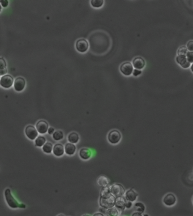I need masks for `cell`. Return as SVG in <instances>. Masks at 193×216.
<instances>
[{
	"label": "cell",
	"instance_id": "obj_36",
	"mask_svg": "<svg viewBox=\"0 0 193 216\" xmlns=\"http://www.w3.org/2000/svg\"><path fill=\"white\" fill-rule=\"evenodd\" d=\"M132 205H133V204H132V202H129V201H128V202H126V208H127V209H130V208H132Z\"/></svg>",
	"mask_w": 193,
	"mask_h": 216
},
{
	"label": "cell",
	"instance_id": "obj_29",
	"mask_svg": "<svg viewBox=\"0 0 193 216\" xmlns=\"http://www.w3.org/2000/svg\"><path fill=\"white\" fill-rule=\"evenodd\" d=\"M186 58L187 61L191 64L193 63V51H188L186 54Z\"/></svg>",
	"mask_w": 193,
	"mask_h": 216
},
{
	"label": "cell",
	"instance_id": "obj_1",
	"mask_svg": "<svg viewBox=\"0 0 193 216\" xmlns=\"http://www.w3.org/2000/svg\"><path fill=\"white\" fill-rule=\"evenodd\" d=\"M5 197L6 201L7 202L8 205L13 208V209H16V208H25L26 205L23 204H20L16 200L14 196L11 194V190L10 188H7L5 190Z\"/></svg>",
	"mask_w": 193,
	"mask_h": 216
},
{
	"label": "cell",
	"instance_id": "obj_19",
	"mask_svg": "<svg viewBox=\"0 0 193 216\" xmlns=\"http://www.w3.org/2000/svg\"><path fill=\"white\" fill-rule=\"evenodd\" d=\"M97 183L99 186L102 188L108 186V185L109 183V180L105 176H100L97 180Z\"/></svg>",
	"mask_w": 193,
	"mask_h": 216
},
{
	"label": "cell",
	"instance_id": "obj_13",
	"mask_svg": "<svg viewBox=\"0 0 193 216\" xmlns=\"http://www.w3.org/2000/svg\"><path fill=\"white\" fill-rule=\"evenodd\" d=\"M176 62L184 69L189 68L191 64L187 61L186 56H177L176 57Z\"/></svg>",
	"mask_w": 193,
	"mask_h": 216
},
{
	"label": "cell",
	"instance_id": "obj_20",
	"mask_svg": "<svg viewBox=\"0 0 193 216\" xmlns=\"http://www.w3.org/2000/svg\"><path fill=\"white\" fill-rule=\"evenodd\" d=\"M111 187L109 186H107L102 188L100 193V197L101 198H107L111 195Z\"/></svg>",
	"mask_w": 193,
	"mask_h": 216
},
{
	"label": "cell",
	"instance_id": "obj_31",
	"mask_svg": "<svg viewBox=\"0 0 193 216\" xmlns=\"http://www.w3.org/2000/svg\"><path fill=\"white\" fill-rule=\"evenodd\" d=\"M187 48L190 51H193V41H190L187 43Z\"/></svg>",
	"mask_w": 193,
	"mask_h": 216
},
{
	"label": "cell",
	"instance_id": "obj_5",
	"mask_svg": "<svg viewBox=\"0 0 193 216\" xmlns=\"http://www.w3.org/2000/svg\"><path fill=\"white\" fill-rule=\"evenodd\" d=\"M25 134L27 137L31 140H35L38 137L37 129L32 125H29L26 127Z\"/></svg>",
	"mask_w": 193,
	"mask_h": 216
},
{
	"label": "cell",
	"instance_id": "obj_4",
	"mask_svg": "<svg viewBox=\"0 0 193 216\" xmlns=\"http://www.w3.org/2000/svg\"><path fill=\"white\" fill-rule=\"evenodd\" d=\"M121 139V135L118 130H114L111 131L108 136V139L112 144H116L119 143Z\"/></svg>",
	"mask_w": 193,
	"mask_h": 216
},
{
	"label": "cell",
	"instance_id": "obj_34",
	"mask_svg": "<svg viewBox=\"0 0 193 216\" xmlns=\"http://www.w3.org/2000/svg\"><path fill=\"white\" fill-rule=\"evenodd\" d=\"M54 131H55V130H54V129L53 127H50L49 128L48 130V133L49 135H53V134H54V132H55Z\"/></svg>",
	"mask_w": 193,
	"mask_h": 216
},
{
	"label": "cell",
	"instance_id": "obj_9",
	"mask_svg": "<svg viewBox=\"0 0 193 216\" xmlns=\"http://www.w3.org/2000/svg\"><path fill=\"white\" fill-rule=\"evenodd\" d=\"M36 129L39 133L41 134H44L48 132L49 129V124L44 120H40L36 123Z\"/></svg>",
	"mask_w": 193,
	"mask_h": 216
},
{
	"label": "cell",
	"instance_id": "obj_39",
	"mask_svg": "<svg viewBox=\"0 0 193 216\" xmlns=\"http://www.w3.org/2000/svg\"><path fill=\"white\" fill-rule=\"evenodd\" d=\"M93 216H104V215L103 213H96Z\"/></svg>",
	"mask_w": 193,
	"mask_h": 216
},
{
	"label": "cell",
	"instance_id": "obj_33",
	"mask_svg": "<svg viewBox=\"0 0 193 216\" xmlns=\"http://www.w3.org/2000/svg\"><path fill=\"white\" fill-rule=\"evenodd\" d=\"M142 74V71L141 70H138V69H134L133 74L134 77H137L139 75H141Z\"/></svg>",
	"mask_w": 193,
	"mask_h": 216
},
{
	"label": "cell",
	"instance_id": "obj_6",
	"mask_svg": "<svg viewBox=\"0 0 193 216\" xmlns=\"http://www.w3.org/2000/svg\"><path fill=\"white\" fill-rule=\"evenodd\" d=\"M14 82L13 78L10 75H5L1 77L0 79L1 86L5 88H9L13 86Z\"/></svg>",
	"mask_w": 193,
	"mask_h": 216
},
{
	"label": "cell",
	"instance_id": "obj_40",
	"mask_svg": "<svg viewBox=\"0 0 193 216\" xmlns=\"http://www.w3.org/2000/svg\"><path fill=\"white\" fill-rule=\"evenodd\" d=\"M191 70L192 71V72H193V64L191 66Z\"/></svg>",
	"mask_w": 193,
	"mask_h": 216
},
{
	"label": "cell",
	"instance_id": "obj_14",
	"mask_svg": "<svg viewBox=\"0 0 193 216\" xmlns=\"http://www.w3.org/2000/svg\"><path fill=\"white\" fill-rule=\"evenodd\" d=\"M53 153L54 155H55L57 157H61L62 156L65 152V147H64V145L62 144L57 143L55 144L53 147Z\"/></svg>",
	"mask_w": 193,
	"mask_h": 216
},
{
	"label": "cell",
	"instance_id": "obj_3",
	"mask_svg": "<svg viewBox=\"0 0 193 216\" xmlns=\"http://www.w3.org/2000/svg\"><path fill=\"white\" fill-rule=\"evenodd\" d=\"M111 192L112 194L114 195L116 197H119L120 196H123L125 190L121 185L116 183L111 187Z\"/></svg>",
	"mask_w": 193,
	"mask_h": 216
},
{
	"label": "cell",
	"instance_id": "obj_2",
	"mask_svg": "<svg viewBox=\"0 0 193 216\" xmlns=\"http://www.w3.org/2000/svg\"><path fill=\"white\" fill-rule=\"evenodd\" d=\"M116 197L112 194L110 196L107 198L100 197L99 204L101 207L108 209L113 208L115 206Z\"/></svg>",
	"mask_w": 193,
	"mask_h": 216
},
{
	"label": "cell",
	"instance_id": "obj_37",
	"mask_svg": "<svg viewBox=\"0 0 193 216\" xmlns=\"http://www.w3.org/2000/svg\"><path fill=\"white\" fill-rule=\"evenodd\" d=\"M99 212H101V213H102L106 214L107 209H105V208H103V207H101V208H100V209H99Z\"/></svg>",
	"mask_w": 193,
	"mask_h": 216
},
{
	"label": "cell",
	"instance_id": "obj_43",
	"mask_svg": "<svg viewBox=\"0 0 193 216\" xmlns=\"http://www.w3.org/2000/svg\"><path fill=\"white\" fill-rule=\"evenodd\" d=\"M89 216V215H84V216Z\"/></svg>",
	"mask_w": 193,
	"mask_h": 216
},
{
	"label": "cell",
	"instance_id": "obj_38",
	"mask_svg": "<svg viewBox=\"0 0 193 216\" xmlns=\"http://www.w3.org/2000/svg\"><path fill=\"white\" fill-rule=\"evenodd\" d=\"M132 216H142V213H140L139 212H135Z\"/></svg>",
	"mask_w": 193,
	"mask_h": 216
},
{
	"label": "cell",
	"instance_id": "obj_18",
	"mask_svg": "<svg viewBox=\"0 0 193 216\" xmlns=\"http://www.w3.org/2000/svg\"><path fill=\"white\" fill-rule=\"evenodd\" d=\"M75 151H76V146L74 144L69 143L65 145V152L67 155H69V156L73 155Z\"/></svg>",
	"mask_w": 193,
	"mask_h": 216
},
{
	"label": "cell",
	"instance_id": "obj_11",
	"mask_svg": "<svg viewBox=\"0 0 193 216\" xmlns=\"http://www.w3.org/2000/svg\"><path fill=\"white\" fill-rule=\"evenodd\" d=\"M164 204L167 206H173L176 202V197L172 194L166 195L163 199Z\"/></svg>",
	"mask_w": 193,
	"mask_h": 216
},
{
	"label": "cell",
	"instance_id": "obj_27",
	"mask_svg": "<svg viewBox=\"0 0 193 216\" xmlns=\"http://www.w3.org/2000/svg\"><path fill=\"white\" fill-rule=\"evenodd\" d=\"M104 2L103 0H92L91 1V4L93 7L99 8L103 6Z\"/></svg>",
	"mask_w": 193,
	"mask_h": 216
},
{
	"label": "cell",
	"instance_id": "obj_24",
	"mask_svg": "<svg viewBox=\"0 0 193 216\" xmlns=\"http://www.w3.org/2000/svg\"><path fill=\"white\" fill-rule=\"evenodd\" d=\"M134 208L137 212L143 213L145 210V206L143 203L138 202L134 204Z\"/></svg>",
	"mask_w": 193,
	"mask_h": 216
},
{
	"label": "cell",
	"instance_id": "obj_44",
	"mask_svg": "<svg viewBox=\"0 0 193 216\" xmlns=\"http://www.w3.org/2000/svg\"></svg>",
	"mask_w": 193,
	"mask_h": 216
},
{
	"label": "cell",
	"instance_id": "obj_32",
	"mask_svg": "<svg viewBox=\"0 0 193 216\" xmlns=\"http://www.w3.org/2000/svg\"><path fill=\"white\" fill-rule=\"evenodd\" d=\"M0 2L1 4V6L4 7H7L9 4V1L8 0H1L0 1Z\"/></svg>",
	"mask_w": 193,
	"mask_h": 216
},
{
	"label": "cell",
	"instance_id": "obj_7",
	"mask_svg": "<svg viewBox=\"0 0 193 216\" xmlns=\"http://www.w3.org/2000/svg\"><path fill=\"white\" fill-rule=\"evenodd\" d=\"M75 46L76 50L78 51L81 53H84L88 50L89 44L86 39H81L77 40V41L76 42Z\"/></svg>",
	"mask_w": 193,
	"mask_h": 216
},
{
	"label": "cell",
	"instance_id": "obj_26",
	"mask_svg": "<svg viewBox=\"0 0 193 216\" xmlns=\"http://www.w3.org/2000/svg\"><path fill=\"white\" fill-rule=\"evenodd\" d=\"M53 138L56 140V141H59L64 139V133L62 131H56L54 134H53Z\"/></svg>",
	"mask_w": 193,
	"mask_h": 216
},
{
	"label": "cell",
	"instance_id": "obj_8",
	"mask_svg": "<svg viewBox=\"0 0 193 216\" xmlns=\"http://www.w3.org/2000/svg\"><path fill=\"white\" fill-rule=\"evenodd\" d=\"M120 71L124 75L130 76L133 72V66L132 63L126 62L123 63L120 66Z\"/></svg>",
	"mask_w": 193,
	"mask_h": 216
},
{
	"label": "cell",
	"instance_id": "obj_28",
	"mask_svg": "<svg viewBox=\"0 0 193 216\" xmlns=\"http://www.w3.org/2000/svg\"><path fill=\"white\" fill-rule=\"evenodd\" d=\"M187 47H186L185 46H181L177 51V54L178 56H186L187 51Z\"/></svg>",
	"mask_w": 193,
	"mask_h": 216
},
{
	"label": "cell",
	"instance_id": "obj_35",
	"mask_svg": "<svg viewBox=\"0 0 193 216\" xmlns=\"http://www.w3.org/2000/svg\"><path fill=\"white\" fill-rule=\"evenodd\" d=\"M7 73V69L6 68H4V69H1V75L2 77L4 75H5V74H6Z\"/></svg>",
	"mask_w": 193,
	"mask_h": 216
},
{
	"label": "cell",
	"instance_id": "obj_25",
	"mask_svg": "<svg viewBox=\"0 0 193 216\" xmlns=\"http://www.w3.org/2000/svg\"><path fill=\"white\" fill-rule=\"evenodd\" d=\"M53 145L50 142H46L43 147V151L44 153L47 154L51 153V152L53 151Z\"/></svg>",
	"mask_w": 193,
	"mask_h": 216
},
{
	"label": "cell",
	"instance_id": "obj_22",
	"mask_svg": "<svg viewBox=\"0 0 193 216\" xmlns=\"http://www.w3.org/2000/svg\"><path fill=\"white\" fill-rule=\"evenodd\" d=\"M46 138L42 136H39L35 140V146L37 147H43V145L46 143Z\"/></svg>",
	"mask_w": 193,
	"mask_h": 216
},
{
	"label": "cell",
	"instance_id": "obj_41",
	"mask_svg": "<svg viewBox=\"0 0 193 216\" xmlns=\"http://www.w3.org/2000/svg\"><path fill=\"white\" fill-rule=\"evenodd\" d=\"M65 216L64 215H59V216Z\"/></svg>",
	"mask_w": 193,
	"mask_h": 216
},
{
	"label": "cell",
	"instance_id": "obj_21",
	"mask_svg": "<svg viewBox=\"0 0 193 216\" xmlns=\"http://www.w3.org/2000/svg\"><path fill=\"white\" fill-rule=\"evenodd\" d=\"M79 140V135L76 132H71L68 136V141L72 144H76Z\"/></svg>",
	"mask_w": 193,
	"mask_h": 216
},
{
	"label": "cell",
	"instance_id": "obj_12",
	"mask_svg": "<svg viewBox=\"0 0 193 216\" xmlns=\"http://www.w3.org/2000/svg\"><path fill=\"white\" fill-rule=\"evenodd\" d=\"M126 198L124 196L116 197L115 207L119 209L120 212H122L126 208Z\"/></svg>",
	"mask_w": 193,
	"mask_h": 216
},
{
	"label": "cell",
	"instance_id": "obj_15",
	"mask_svg": "<svg viewBox=\"0 0 193 216\" xmlns=\"http://www.w3.org/2000/svg\"><path fill=\"white\" fill-rule=\"evenodd\" d=\"M145 61L143 58L140 57L135 58L133 61V66L135 69L141 70L145 66Z\"/></svg>",
	"mask_w": 193,
	"mask_h": 216
},
{
	"label": "cell",
	"instance_id": "obj_23",
	"mask_svg": "<svg viewBox=\"0 0 193 216\" xmlns=\"http://www.w3.org/2000/svg\"><path fill=\"white\" fill-rule=\"evenodd\" d=\"M119 212H121L116 207H113L107 209L106 215L107 216H119Z\"/></svg>",
	"mask_w": 193,
	"mask_h": 216
},
{
	"label": "cell",
	"instance_id": "obj_42",
	"mask_svg": "<svg viewBox=\"0 0 193 216\" xmlns=\"http://www.w3.org/2000/svg\"><path fill=\"white\" fill-rule=\"evenodd\" d=\"M149 216V215H146H146H144V216Z\"/></svg>",
	"mask_w": 193,
	"mask_h": 216
},
{
	"label": "cell",
	"instance_id": "obj_10",
	"mask_svg": "<svg viewBox=\"0 0 193 216\" xmlns=\"http://www.w3.org/2000/svg\"><path fill=\"white\" fill-rule=\"evenodd\" d=\"M26 86V81L22 77H18L16 78L14 83V87L15 91L21 92L23 91Z\"/></svg>",
	"mask_w": 193,
	"mask_h": 216
},
{
	"label": "cell",
	"instance_id": "obj_30",
	"mask_svg": "<svg viewBox=\"0 0 193 216\" xmlns=\"http://www.w3.org/2000/svg\"><path fill=\"white\" fill-rule=\"evenodd\" d=\"M6 63L5 60L2 57L0 59V69H2L4 68H6Z\"/></svg>",
	"mask_w": 193,
	"mask_h": 216
},
{
	"label": "cell",
	"instance_id": "obj_17",
	"mask_svg": "<svg viewBox=\"0 0 193 216\" xmlns=\"http://www.w3.org/2000/svg\"><path fill=\"white\" fill-rule=\"evenodd\" d=\"M92 156V151L86 148H82L79 151V156L81 159L84 160H87L90 159Z\"/></svg>",
	"mask_w": 193,
	"mask_h": 216
},
{
	"label": "cell",
	"instance_id": "obj_16",
	"mask_svg": "<svg viewBox=\"0 0 193 216\" xmlns=\"http://www.w3.org/2000/svg\"><path fill=\"white\" fill-rule=\"evenodd\" d=\"M138 196L137 192L133 189H130L126 191L125 198L126 200L129 202H134L136 200Z\"/></svg>",
	"mask_w": 193,
	"mask_h": 216
}]
</instances>
